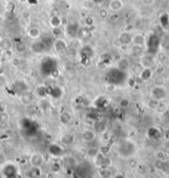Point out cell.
Returning <instances> with one entry per match:
<instances>
[{"label":"cell","instance_id":"12","mask_svg":"<svg viewBox=\"0 0 169 178\" xmlns=\"http://www.w3.org/2000/svg\"><path fill=\"white\" fill-rule=\"evenodd\" d=\"M152 75V71L150 68H143L139 73L138 78L142 80V81H147L151 79Z\"/></svg>","mask_w":169,"mask_h":178},{"label":"cell","instance_id":"37","mask_svg":"<svg viewBox=\"0 0 169 178\" xmlns=\"http://www.w3.org/2000/svg\"><path fill=\"white\" fill-rule=\"evenodd\" d=\"M111 178H126V176H124L123 173H121V172H118V173L113 175Z\"/></svg>","mask_w":169,"mask_h":178},{"label":"cell","instance_id":"30","mask_svg":"<svg viewBox=\"0 0 169 178\" xmlns=\"http://www.w3.org/2000/svg\"><path fill=\"white\" fill-rule=\"evenodd\" d=\"M15 49H16V51H17V52H23V51H26V49H27L26 42H24V41H18V42H17L16 45H15Z\"/></svg>","mask_w":169,"mask_h":178},{"label":"cell","instance_id":"18","mask_svg":"<svg viewBox=\"0 0 169 178\" xmlns=\"http://www.w3.org/2000/svg\"><path fill=\"white\" fill-rule=\"evenodd\" d=\"M94 128L98 131L99 132H102L105 131L106 129V127H107V122L104 119H99V120L96 121L95 123H94Z\"/></svg>","mask_w":169,"mask_h":178},{"label":"cell","instance_id":"28","mask_svg":"<svg viewBox=\"0 0 169 178\" xmlns=\"http://www.w3.org/2000/svg\"><path fill=\"white\" fill-rule=\"evenodd\" d=\"M41 35V31L38 28H31L28 31V36L32 39H36L38 38L39 36Z\"/></svg>","mask_w":169,"mask_h":178},{"label":"cell","instance_id":"39","mask_svg":"<svg viewBox=\"0 0 169 178\" xmlns=\"http://www.w3.org/2000/svg\"><path fill=\"white\" fill-rule=\"evenodd\" d=\"M45 178H56V176L52 172H48V173H46Z\"/></svg>","mask_w":169,"mask_h":178},{"label":"cell","instance_id":"6","mask_svg":"<svg viewBox=\"0 0 169 178\" xmlns=\"http://www.w3.org/2000/svg\"><path fill=\"white\" fill-rule=\"evenodd\" d=\"M151 95L152 99L161 100L166 98L167 96V91L162 86H155L151 91Z\"/></svg>","mask_w":169,"mask_h":178},{"label":"cell","instance_id":"31","mask_svg":"<svg viewBox=\"0 0 169 178\" xmlns=\"http://www.w3.org/2000/svg\"><path fill=\"white\" fill-rule=\"evenodd\" d=\"M0 46L2 47V49L3 51H7V50H10L11 49V43L8 40H2L0 43Z\"/></svg>","mask_w":169,"mask_h":178},{"label":"cell","instance_id":"17","mask_svg":"<svg viewBox=\"0 0 169 178\" xmlns=\"http://www.w3.org/2000/svg\"><path fill=\"white\" fill-rule=\"evenodd\" d=\"M98 171H99V176L101 178H111L113 176L111 170L109 169V166L99 167V168H98Z\"/></svg>","mask_w":169,"mask_h":178},{"label":"cell","instance_id":"38","mask_svg":"<svg viewBox=\"0 0 169 178\" xmlns=\"http://www.w3.org/2000/svg\"><path fill=\"white\" fill-rule=\"evenodd\" d=\"M144 5H151L154 2V0H141Z\"/></svg>","mask_w":169,"mask_h":178},{"label":"cell","instance_id":"35","mask_svg":"<svg viewBox=\"0 0 169 178\" xmlns=\"http://www.w3.org/2000/svg\"><path fill=\"white\" fill-rule=\"evenodd\" d=\"M154 83L156 86H162L163 79L161 76H156V78L154 79Z\"/></svg>","mask_w":169,"mask_h":178},{"label":"cell","instance_id":"32","mask_svg":"<svg viewBox=\"0 0 169 178\" xmlns=\"http://www.w3.org/2000/svg\"><path fill=\"white\" fill-rule=\"evenodd\" d=\"M147 106L149 108H151V109H155L158 106V100L152 98V99H150V100L147 101Z\"/></svg>","mask_w":169,"mask_h":178},{"label":"cell","instance_id":"23","mask_svg":"<svg viewBox=\"0 0 169 178\" xmlns=\"http://www.w3.org/2000/svg\"><path fill=\"white\" fill-rule=\"evenodd\" d=\"M123 6V3L121 0H112L109 3V8L113 11H118L122 9Z\"/></svg>","mask_w":169,"mask_h":178},{"label":"cell","instance_id":"24","mask_svg":"<svg viewBox=\"0 0 169 178\" xmlns=\"http://www.w3.org/2000/svg\"><path fill=\"white\" fill-rule=\"evenodd\" d=\"M54 47H55L56 52H61V51H65L66 48V43L63 40H58L54 44Z\"/></svg>","mask_w":169,"mask_h":178},{"label":"cell","instance_id":"4","mask_svg":"<svg viewBox=\"0 0 169 178\" xmlns=\"http://www.w3.org/2000/svg\"><path fill=\"white\" fill-rule=\"evenodd\" d=\"M29 164L32 167H38L40 168L45 163V156L41 152H34L29 156Z\"/></svg>","mask_w":169,"mask_h":178},{"label":"cell","instance_id":"26","mask_svg":"<svg viewBox=\"0 0 169 178\" xmlns=\"http://www.w3.org/2000/svg\"><path fill=\"white\" fill-rule=\"evenodd\" d=\"M99 152H100V151H99V149L98 148V147H89L88 149H87L86 156H88V157H89V158L93 159L94 156H96L97 154L99 153Z\"/></svg>","mask_w":169,"mask_h":178},{"label":"cell","instance_id":"21","mask_svg":"<svg viewBox=\"0 0 169 178\" xmlns=\"http://www.w3.org/2000/svg\"><path fill=\"white\" fill-rule=\"evenodd\" d=\"M128 67H129V61H128V59L121 58L120 60H118V62H117V68L118 69L123 70V71H125Z\"/></svg>","mask_w":169,"mask_h":178},{"label":"cell","instance_id":"11","mask_svg":"<svg viewBox=\"0 0 169 178\" xmlns=\"http://www.w3.org/2000/svg\"><path fill=\"white\" fill-rule=\"evenodd\" d=\"M72 120V116L68 111H64L59 117V122L62 125H67Z\"/></svg>","mask_w":169,"mask_h":178},{"label":"cell","instance_id":"36","mask_svg":"<svg viewBox=\"0 0 169 178\" xmlns=\"http://www.w3.org/2000/svg\"><path fill=\"white\" fill-rule=\"evenodd\" d=\"M128 164H129V166H130V167L135 168V167L138 166V161L134 158H131L130 160H129V163Z\"/></svg>","mask_w":169,"mask_h":178},{"label":"cell","instance_id":"19","mask_svg":"<svg viewBox=\"0 0 169 178\" xmlns=\"http://www.w3.org/2000/svg\"><path fill=\"white\" fill-rule=\"evenodd\" d=\"M45 48H46V46L41 41H36L31 46V49L32 50V51L36 53H41L42 51H44Z\"/></svg>","mask_w":169,"mask_h":178},{"label":"cell","instance_id":"7","mask_svg":"<svg viewBox=\"0 0 169 178\" xmlns=\"http://www.w3.org/2000/svg\"><path fill=\"white\" fill-rule=\"evenodd\" d=\"M81 138L84 142H93L95 137H96V133L94 130L91 128H85L81 132Z\"/></svg>","mask_w":169,"mask_h":178},{"label":"cell","instance_id":"41","mask_svg":"<svg viewBox=\"0 0 169 178\" xmlns=\"http://www.w3.org/2000/svg\"><path fill=\"white\" fill-rule=\"evenodd\" d=\"M128 178H138L137 176H131V177H128Z\"/></svg>","mask_w":169,"mask_h":178},{"label":"cell","instance_id":"3","mask_svg":"<svg viewBox=\"0 0 169 178\" xmlns=\"http://www.w3.org/2000/svg\"><path fill=\"white\" fill-rule=\"evenodd\" d=\"M93 162H94V166H96L97 168L99 167H105V166H110L112 164L111 159L109 158V156H105L102 152H99L97 154L96 156L93 158Z\"/></svg>","mask_w":169,"mask_h":178},{"label":"cell","instance_id":"20","mask_svg":"<svg viewBox=\"0 0 169 178\" xmlns=\"http://www.w3.org/2000/svg\"><path fill=\"white\" fill-rule=\"evenodd\" d=\"M145 42L144 36H142V34H136L135 36L132 37V43L136 46H142Z\"/></svg>","mask_w":169,"mask_h":178},{"label":"cell","instance_id":"1","mask_svg":"<svg viewBox=\"0 0 169 178\" xmlns=\"http://www.w3.org/2000/svg\"><path fill=\"white\" fill-rule=\"evenodd\" d=\"M136 144L130 140H123L119 142L117 151L123 158H129L136 151Z\"/></svg>","mask_w":169,"mask_h":178},{"label":"cell","instance_id":"10","mask_svg":"<svg viewBox=\"0 0 169 178\" xmlns=\"http://www.w3.org/2000/svg\"><path fill=\"white\" fill-rule=\"evenodd\" d=\"M35 94L39 99H45L49 95V89L44 85H39L35 89Z\"/></svg>","mask_w":169,"mask_h":178},{"label":"cell","instance_id":"43","mask_svg":"<svg viewBox=\"0 0 169 178\" xmlns=\"http://www.w3.org/2000/svg\"><path fill=\"white\" fill-rule=\"evenodd\" d=\"M167 178H169V176H168V177H167Z\"/></svg>","mask_w":169,"mask_h":178},{"label":"cell","instance_id":"15","mask_svg":"<svg viewBox=\"0 0 169 178\" xmlns=\"http://www.w3.org/2000/svg\"><path fill=\"white\" fill-rule=\"evenodd\" d=\"M147 136H148L151 139H158V138L161 137V132H160L159 129L157 128V127H152L147 130Z\"/></svg>","mask_w":169,"mask_h":178},{"label":"cell","instance_id":"40","mask_svg":"<svg viewBox=\"0 0 169 178\" xmlns=\"http://www.w3.org/2000/svg\"><path fill=\"white\" fill-rule=\"evenodd\" d=\"M3 73H4L3 69H2V66H1V67H0V76H2V75H3Z\"/></svg>","mask_w":169,"mask_h":178},{"label":"cell","instance_id":"9","mask_svg":"<svg viewBox=\"0 0 169 178\" xmlns=\"http://www.w3.org/2000/svg\"><path fill=\"white\" fill-rule=\"evenodd\" d=\"M75 136L69 132H65L60 135V142L64 146H70L75 142Z\"/></svg>","mask_w":169,"mask_h":178},{"label":"cell","instance_id":"14","mask_svg":"<svg viewBox=\"0 0 169 178\" xmlns=\"http://www.w3.org/2000/svg\"><path fill=\"white\" fill-rule=\"evenodd\" d=\"M25 175L27 178H37L40 175H41V171H40V168L38 167H32L27 170V171L25 172Z\"/></svg>","mask_w":169,"mask_h":178},{"label":"cell","instance_id":"34","mask_svg":"<svg viewBox=\"0 0 169 178\" xmlns=\"http://www.w3.org/2000/svg\"><path fill=\"white\" fill-rule=\"evenodd\" d=\"M7 108V104L4 100H0V113L6 112Z\"/></svg>","mask_w":169,"mask_h":178},{"label":"cell","instance_id":"42","mask_svg":"<svg viewBox=\"0 0 169 178\" xmlns=\"http://www.w3.org/2000/svg\"><path fill=\"white\" fill-rule=\"evenodd\" d=\"M2 66V63H1V60H0V67Z\"/></svg>","mask_w":169,"mask_h":178},{"label":"cell","instance_id":"8","mask_svg":"<svg viewBox=\"0 0 169 178\" xmlns=\"http://www.w3.org/2000/svg\"><path fill=\"white\" fill-rule=\"evenodd\" d=\"M19 101L21 103V104L23 106L31 105L32 101H33V96H32L31 92L27 90V91L23 92L22 94H20Z\"/></svg>","mask_w":169,"mask_h":178},{"label":"cell","instance_id":"13","mask_svg":"<svg viewBox=\"0 0 169 178\" xmlns=\"http://www.w3.org/2000/svg\"><path fill=\"white\" fill-rule=\"evenodd\" d=\"M132 37L133 36H131V34L128 31H124L120 34V36L118 37V41L122 44L128 45L129 43H132Z\"/></svg>","mask_w":169,"mask_h":178},{"label":"cell","instance_id":"25","mask_svg":"<svg viewBox=\"0 0 169 178\" xmlns=\"http://www.w3.org/2000/svg\"><path fill=\"white\" fill-rule=\"evenodd\" d=\"M142 65L144 68H150V65H152L153 60H152V56L150 55H146L142 57V60H141Z\"/></svg>","mask_w":169,"mask_h":178},{"label":"cell","instance_id":"16","mask_svg":"<svg viewBox=\"0 0 169 178\" xmlns=\"http://www.w3.org/2000/svg\"><path fill=\"white\" fill-rule=\"evenodd\" d=\"M158 45H159V41L157 36H150L149 41H148V48L152 51H156L157 49L158 48Z\"/></svg>","mask_w":169,"mask_h":178},{"label":"cell","instance_id":"22","mask_svg":"<svg viewBox=\"0 0 169 178\" xmlns=\"http://www.w3.org/2000/svg\"><path fill=\"white\" fill-rule=\"evenodd\" d=\"M108 105V101H107V99L104 97H99L98 99L95 100L94 102V106H95V108L98 109H101V108H106V106Z\"/></svg>","mask_w":169,"mask_h":178},{"label":"cell","instance_id":"5","mask_svg":"<svg viewBox=\"0 0 169 178\" xmlns=\"http://www.w3.org/2000/svg\"><path fill=\"white\" fill-rule=\"evenodd\" d=\"M47 152L50 156H51L52 157H56V158L62 157L65 156V150L61 145L58 144V143H51L48 146Z\"/></svg>","mask_w":169,"mask_h":178},{"label":"cell","instance_id":"27","mask_svg":"<svg viewBox=\"0 0 169 178\" xmlns=\"http://www.w3.org/2000/svg\"><path fill=\"white\" fill-rule=\"evenodd\" d=\"M10 116L7 111L0 113V123L1 124H7L9 123Z\"/></svg>","mask_w":169,"mask_h":178},{"label":"cell","instance_id":"33","mask_svg":"<svg viewBox=\"0 0 169 178\" xmlns=\"http://www.w3.org/2000/svg\"><path fill=\"white\" fill-rule=\"evenodd\" d=\"M105 90L107 92H109V93H113L117 89V84H113V83H108V84L105 85Z\"/></svg>","mask_w":169,"mask_h":178},{"label":"cell","instance_id":"2","mask_svg":"<svg viewBox=\"0 0 169 178\" xmlns=\"http://www.w3.org/2000/svg\"><path fill=\"white\" fill-rule=\"evenodd\" d=\"M19 173V168L13 162H5L1 166V174L4 178H16Z\"/></svg>","mask_w":169,"mask_h":178},{"label":"cell","instance_id":"29","mask_svg":"<svg viewBox=\"0 0 169 178\" xmlns=\"http://www.w3.org/2000/svg\"><path fill=\"white\" fill-rule=\"evenodd\" d=\"M131 104L130 99L128 98H122V99L118 101V106L121 108H128Z\"/></svg>","mask_w":169,"mask_h":178}]
</instances>
